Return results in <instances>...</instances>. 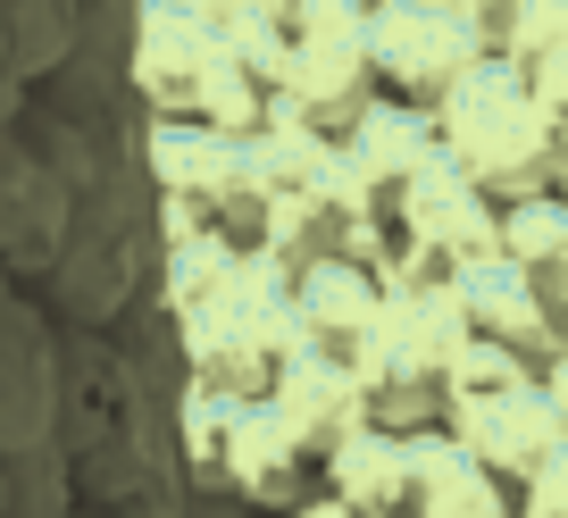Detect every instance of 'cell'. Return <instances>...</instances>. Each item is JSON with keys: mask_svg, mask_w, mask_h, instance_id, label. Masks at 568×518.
<instances>
[{"mask_svg": "<svg viewBox=\"0 0 568 518\" xmlns=\"http://www.w3.org/2000/svg\"><path fill=\"white\" fill-rule=\"evenodd\" d=\"M560 318H568V293H560Z\"/></svg>", "mask_w": 568, "mask_h": 518, "instance_id": "obj_23", "label": "cell"}, {"mask_svg": "<svg viewBox=\"0 0 568 518\" xmlns=\"http://www.w3.org/2000/svg\"><path fill=\"white\" fill-rule=\"evenodd\" d=\"M527 84H535V101H544V118L568 134V59H551V68H544V75H527Z\"/></svg>", "mask_w": 568, "mask_h": 518, "instance_id": "obj_19", "label": "cell"}, {"mask_svg": "<svg viewBox=\"0 0 568 518\" xmlns=\"http://www.w3.org/2000/svg\"><path fill=\"white\" fill-rule=\"evenodd\" d=\"M284 302H293V335H302V352L343 359V368H352L359 343H368L376 318H385L393 285H385L376 260H326V268L284 276Z\"/></svg>", "mask_w": 568, "mask_h": 518, "instance_id": "obj_7", "label": "cell"}, {"mask_svg": "<svg viewBox=\"0 0 568 518\" xmlns=\"http://www.w3.org/2000/svg\"><path fill=\"white\" fill-rule=\"evenodd\" d=\"M444 435L485 468V477L510 485V494H518L527 477H544V468L568 451L560 410H551V394H544V376L501 385V394H460V402H452V418H444Z\"/></svg>", "mask_w": 568, "mask_h": 518, "instance_id": "obj_5", "label": "cell"}, {"mask_svg": "<svg viewBox=\"0 0 568 518\" xmlns=\"http://www.w3.org/2000/svg\"><path fill=\"white\" fill-rule=\"evenodd\" d=\"M418 485H426V518H518V494L485 477L444 427L418 435Z\"/></svg>", "mask_w": 568, "mask_h": 518, "instance_id": "obj_12", "label": "cell"}, {"mask_svg": "<svg viewBox=\"0 0 568 518\" xmlns=\"http://www.w3.org/2000/svg\"><path fill=\"white\" fill-rule=\"evenodd\" d=\"M527 359L494 352V343H460V359H452V402L460 394H501V385H527Z\"/></svg>", "mask_w": 568, "mask_h": 518, "instance_id": "obj_15", "label": "cell"}, {"mask_svg": "<svg viewBox=\"0 0 568 518\" xmlns=\"http://www.w3.org/2000/svg\"><path fill=\"white\" fill-rule=\"evenodd\" d=\"M435 134H444V160L477 184L494 210H518V201H568V134L544 118L535 84L501 59H477L460 75L444 109H435Z\"/></svg>", "mask_w": 568, "mask_h": 518, "instance_id": "obj_1", "label": "cell"}, {"mask_svg": "<svg viewBox=\"0 0 568 518\" xmlns=\"http://www.w3.org/2000/svg\"><path fill=\"white\" fill-rule=\"evenodd\" d=\"M267 410L284 418V435L318 460V477L343 460V451L368 435V402H359V376L343 368V359H318V352H302L293 368L276 376V394H267Z\"/></svg>", "mask_w": 568, "mask_h": 518, "instance_id": "obj_9", "label": "cell"}, {"mask_svg": "<svg viewBox=\"0 0 568 518\" xmlns=\"http://www.w3.org/2000/svg\"><path fill=\"white\" fill-rule=\"evenodd\" d=\"M293 518H352V510H343L335 494H318V501H302V510H293Z\"/></svg>", "mask_w": 568, "mask_h": 518, "instance_id": "obj_21", "label": "cell"}, {"mask_svg": "<svg viewBox=\"0 0 568 518\" xmlns=\"http://www.w3.org/2000/svg\"><path fill=\"white\" fill-rule=\"evenodd\" d=\"M501 260H510L535 293H551V302H560V293H568V201L544 193V201L501 210Z\"/></svg>", "mask_w": 568, "mask_h": 518, "instance_id": "obj_13", "label": "cell"}, {"mask_svg": "<svg viewBox=\"0 0 568 518\" xmlns=\"http://www.w3.org/2000/svg\"><path fill=\"white\" fill-rule=\"evenodd\" d=\"M444 302H452V318H460L468 343H494V352L527 359L535 376H544L551 359L568 352L560 302H551V293H535L527 276L510 268V260H477V268H460V276L444 285Z\"/></svg>", "mask_w": 568, "mask_h": 518, "instance_id": "obj_6", "label": "cell"}, {"mask_svg": "<svg viewBox=\"0 0 568 518\" xmlns=\"http://www.w3.org/2000/svg\"><path fill=\"white\" fill-rule=\"evenodd\" d=\"M544 394H551V410H560V435H568V352L544 368Z\"/></svg>", "mask_w": 568, "mask_h": 518, "instance_id": "obj_20", "label": "cell"}, {"mask_svg": "<svg viewBox=\"0 0 568 518\" xmlns=\"http://www.w3.org/2000/svg\"><path fill=\"white\" fill-rule=\"evenodd\" d=\"M359 9H385V0H359Z\"/></svg>", "mask_w": 568, "mask_h": 518, "instance_id": "obj_22", "label": "cell"}, {"mask_svg": "<svg viewBox=\"0 0 568 518\" xmlns=\"http://www.w3.org/2000/svg\"><path fill=\"white\" fill-rule=\"evenodd\" d=\"M494 59H501V68H518V75H544L551 59H568V0H527V9L501 26Z\"/></svg>", "mask_w": 568, "mask_h": 518, "instance_id": "obj_14", "label": "cell"}, {"mask_svg": "<svg viewBox=\"0 0 568 518\" xmlns=\"http://www.w3.org/2000/svg\"><path fill=\"white\" fill-rule=\"evenodd\" d=\"M376 109V75H368V9L293 34L284 51V92H276V125H302L318 143H352V125Z\"/></svg>", "mask_w": 568, "mask_h": 518, "instance_id": "obj_4", "label": "cell"}, {"mask_svg": "<svg viewBox=\"0 0 568 518\" xmlns=\"http://www.w3.org/2000/svg\"><path fill=\"white\" fill-rule=\"evenodd\" d=\"M518 518H568V451L544 468V477L518 485Z\"/></svg>", "mask_w": 568, "mask_h": 518, "instance_id": "obj_17", "label": "cell"}, {"mask_svg": "<svg viewBox=\"0 0 568 518\" xmlns=\"http://www.w3.org/2000/svg\"><path fill=\"white\" fill-rule=\"evenodd\" d=\"M518 9H527V0H468V34L485 42V59H494V42H501V26L518 18Z\"/></svg>", "mask_w": 568, "mask_h": 518, "instance_id": "obj_18", "label": "cell"}, {"mask_svg": "<svg viewBox=\"0 0 568 518\" xmlns=\"http://www.w3.org/2000/svg\"><path fill=\"white\" fill-rule=\"evenodd\" d=\"M226 485H234L243 501H260L267 518H293L302 501H318V494H326L318 460H310V451L293 444V435H284V418L267 410V402H243V410H234Z\"/></svg>", "mask_w": 568, "mask_h": 518, "instance_id": "obj_10", "label": "cell"}, {"mask_svg": "<svg viewBox=\"0 0 568 518\" xmlns=\"http://www.w3.org/2000/svg\"><path fill=\"white\" fill-rule=\"evenodd\" d=\"M435 160H444V134H435V118H418V109H393V101H376L368 118L352 125V143H343V176H352L359 210H368L385 234H393V217H402L409 184H418Z\"/></svg>", "mask_w": 568, "mask_h": 518, "instance_id": "obj_8", "label": "cell"}, {"mask_svg": "<svg viewBox=\"0 0 568 518\" xmlns=\"http://www.w3.org/2000/svg\"><path fill=\"white\" fill-rule=\"evenodd\" d=\"M326 494H335L352 518H426L418 435H385V427H368L335 468H326Z\"/></svg>", "mask_w": 568, "mask_h": 518, "instance_id": "obj_11", "label": "cell"}, {"mask_svg": "<svg viewBox=\"0 0 568 518\" xmlns=\"http://www.w3.org/2000/svg\"><path fill=\"white\" fill-rule=\"evenodd\" d=\"M477 59H485V42L468 34V18H452L435 0H385V9H368V75H376V101H393V109L435 118Z\"/></svg>", "mask_w": 568, "mask_h": 518, "instance_id": "obj_3", "label": "cell"}, {"mask_svg": "<svg viewBox=\"0 0 568 518\" xmlns=\"http://www.w3.org/2000/svg\"><path fill=\"white\" fill-rule=\"evenodd\" d=\"M460 318L444 293H393L376 335L359 343L352 376L368 402V427L385 435H435L452 418V359H460Z\"/></svg>", "mask_w": 568, "mask_h": 518, "instance_id": "obj_2", "label": "cell"}, {"mask_svg": "<svg viewBox=\"0 0 568 518\" xmlns=\"http://www.w3.org/2000/svg\"><path fill=\"white\" fill-rule=\"evenodd\" d=\"M276 34H310V26H326V18H343V9H359V0H251Z\"/></svg>", "mask_w": 568, "mask_h": 518, "instance_id": "obj_16", "label": "cell"}]
</instances>
